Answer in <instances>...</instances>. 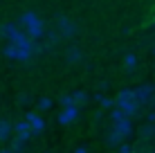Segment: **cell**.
Segmentation results:
<instances>
[{"label": "cell", "mask_w": 155, "mask_h": 153, "mask_svg": "<svg viewBox=\"0 0 155 153\" xmlns=\"http://www.w3.org/2000/svg\"><path fill=\"white\" fill-rule=\"evenodd\" d=\"M18 25L20 29L25 32V36H27L29 41H41L43 36H45V20L41 18L38 14H34V12H25V14H20V18H18Z\"/></svg>", "instance_id": "6da1fadb"}, {"label": "cell", "mask_w": 155, "mask_h": 153, "mask_svg": "<svg viewBox=\"0 0 155 153\" xmlns=\"http://www.w3.org/2000/svg\"><path fill=\"white\" fill-rule=\"evenodd\" d=\"M0 36H2V38H7L12 45L27 47V50H38V52H41V45L34 43V41H29L27 36H25V32L20 29L16 23H5V25H0Z\"/></svg>", "instance_id": "7a4b0ae2"}, {"label": "cell", "mask_w": 155, "mask_h": 153, "mask_svg": "<svg viewBox=\"0 0 155 153\" xmlns=\"http://www.w3.org/2000/svg\"><path fill=\"white\" fill-rule=\"evenodd\" d=\"M115 108H117V110H121V113H124L128 119H130L133 115H137V110H140V104L135 101L133 88H124V90L117 95V99H115Z\"/></svg>", "instance_id": "3957f363"}, {"label": "cell", "mask_w": 155, "mask_h": 153, "mask_svg": "<svg viewBox=\"0 0 155 153\" xmlns=\"http://www.w3.org/2000/svg\"><path fill=\"white\" fill-rule=\"evenodd\" d=\"M36 52H38V50H27V47H18V45L7 43L5 50H2V54L7 56V59H12V61H29Z\"/></svg>", "instance_id": "277c9868"}, {"label": "cell", "mask_w": 155, "mask_h": 153, "mask_svg": "<svg viewBox=\"0 0 155 153\" xmlns=\"http://www.w3.org/2000/svg\"><path fill=\"white\" fill-rule=\"evenodd\" d=\"M25 122L29 124V131H31V138H34V135H41L43 131H45V119L41 117L38 113H34V110H27V113H25Z\"/></svg>", "instance_id": "5b68a950"}, {"label": "cell", "mask_w": 155, "mask_h": 153, "mask_svg": "<svg viewBox=\"0 0 155 153\" xmlns=\"http://www.w3.org/2000/svg\"><path fill=\"white\" fill-rule=\"evenodd\" d=\"M56 27L61 32V36H65V38H70V36L77 34V25H74V20H70L68 16H58L56 18Z\"/></svg>", "instance_id": "8992f818"}, {"label": "cell", "mask_w": 155, "mask_h": 153, "mask_svg": "<svg viewBox=\"0 0 155 153\" xmlns=\"http://www.w3.org/2000/svg\"><path fill=\"white\" fill-rule=\"evenodd\" d=\"M153 92H155V88L151 86V83H144V86L140 88H133V95H135V101L140 104H146V101H151L153 99Z\"/></svg>", "instance_id": "52a82bcc"}, {"label": "cell", "mask_w": 155, "mask_h": 153, "mask_svg": "<svg viewBox=\"0 0 155 153\" xmlns=\"http://www.w3.org/2000/svg\"><path fill=\"white\" fill-rule=\"evenodd\" d=\"M12 131L16 133V140H18V142H23V144H27V140L31 138L29 124L25 122V119H18L16 124H12Z\"/></svg>", "instance_id": "ba28073f"}, {"label": "cell", "mask_w": 155, "mask_h": 153, "mask_svg": "<svg viewBox=\"0 0 155 153\" xmlns=\"http://www.w3.org/2000/svg\"><path fill=\"white\" fill-rule=\"evenodd\" d=\"M113 131L119 135L121 140H126V138H130V135H133V122L128 117H124V119H119V122L113 124Z\"/></svg>", "instance_id": "9c48e42d"}, {"label": "cell", "mask_w": 155, "mask_h": 153, "mask_svg": "<svg viewBox=\"0 0 155 153\" xmlns=\"http://www.w3.org/2000/svg\"><path fill=\"white\" fill-rule=\"evenodd\" d=\"M77 119H79V108H77V106H70V108H63V110H61V115L56 117V122L65 126V124L77 122Z\"/></svg>", "instance_id": "30bf717a"}, {"label": "cell", "mask_w": 155, "mask_h": 153, "mask_svg": "<svg viewBox=\"0 0 155 153\" xmlns=\"http://www.w3.org/2000/svg\"><path fill=\"white\" fill-rule=\"evenodd\" d=\"M12 122H7V119H0V142H9L12 140Z\"/></svg>", "instance_id": "8fae6325"}, {"label": "cell", "mask_w": 155, "mask_h": 153, "mask_svg": "<svg viewBox=\"0 0 155 153\" xmlns=\"http://www.w3.org/2000/svg\"><path fill=\"white\" fill-rule=\"evenodd\" d=\"M92 99H94V101H99V104H101V108H108V110H113V108H115V99L106 97L104 92H97V95H92Z\"/></svg>", "instance_id": "7c38bea8"}, {"label": "cell", "mask_w": 155, "mask_h": 153, "mask_svg": "<svg viewBox=\"0 0 155 153\" xmlns=\"http://www.w3.org/2000/svg\"><path fill=\"white\" fill-rule=\"evenodd\" d=\"M65 59H68V63H79L81 61V50H79V47H68Z\"/></svg>", "instance_id": "4fadbf2b"}, {"label": "cell", "mask_w": 155, "mask_h": 153, "mask_svg": "<svg viewBox=\"0 0 155 153\" xmlns=\"http://www.w3.org/2000/svg\"><path fill=\"white\" fill-rule=\"evenodd\" d=\"M106 144H108V146H121L124 140H121L115 131H108V133H106Z\"/></svg>", "instance_id": "5bb4252c"}, {"label": "cell", "mask_w": 155, "mask_h": 153, "mask_svg": "<svg viewBox=\"0 0 155 153\" xmlns=\"http://www.w3.org/2000/svg\"><path fill=\"white\" fill-rule=\"evenodd\" d=\"M72 101H74V106H83L85 101H88V92H83V90H77V92H72Z\"/></svg>", "instance_id": "9a60e30c"}, {"label": "cell", "mask_w": 155, "mask_h": 153, "mask_svg": "<svg viewBox=\"0 0 155 153\" xmlns=\"http://www.w3.org/2000/svg\"><path fill=\"white\" fill-rule=\"evenodd\" d=\"M124 68H126V70H135V68H137V56L133 54V52L124 54Z\"/></svg>", "instance_id": "2e32d148"}, {"label": "cell", "mask_w": 155, "mask_h": 153, "mask_svg": "<svg viewBox=\"0 0 155 153\" xmlns=\"http://www.w3.org/2000/svg\"><path fill=\"white\" fill-rule=\"evenodd\" d=\"M52 108V99L50 97H38V110H50Z\"/></svg>", "instance_id": "e0dca14e"}, {"label": "cell", "mask_w": 155, "mask_h": 153, "mask_svg": "<svg viewBox=\"0 0 155 153\" xmlns=\"http://www.w3.org/2000/svg\"><path fill=\"white\" fill-rule=\"evenodd\" d=\"M61 106H63V108H70V106H74V101H72V92L61 95Z\"/></svg>", "instance_id": "ac0fdd59"}, {"label": "cell", "mask_w": 155, "mask_h": 153, "mask_svg": "<svg viewBox=\"0 0 155 153\" xmlns=\"http://www.w3.org/2000/svg\"><path fill=\"white\" fill-rule=\"evenodd\" d=\"M124 117H126V115L121 113V110H117V108L110 110V122H113V124H115V122H119V119H124Z\"/></svg>", "instance_id": "d6986e66"}, {"label": "cell", "mask_w": 155, "mask_h": 153, "mask_svg": "<svg viewBox=\"0 0 155 153\" xmlns=\"http://www.w3.org/2000/svg\"><path fill=\"white\" fill-rule=\"evenodd\" d=\"M16 101H18V106H27L31 99H29V95H27V92H20L18 97H16Z\"/></svg>", "instance_id": "ffe728a7"}, {"label": "cell", "mask_w": 155, "mask_h": 153, "mask_svg": "<svg viewBox=\"0 0 155 153\" xmlns=\"http://www.w3.org/2000/svg\"><path fill=\"white\" fill-rule=\"evenodd\" d=\"M142 135H144V138H151V135H153V126L144 124V128H142Z\"/></svg>", "instance_id": "44dd1931"}, {"label": "cell", "mask_w": 155, "mask_h": 153, "mask_svg": "<svg viewBox=\"0 0 155 153\" xmlns=\"http://www.w3.org/2000/svg\"><path fill=\"white\" fill-rule=\"evenodd\" d=\"M117 153H135V151H133V149H130L128 144H121V146H119V151H117Z\"/></svg>", "instance_id": "7402d4cb"}, {"label": "cell", "mask_w": 155, "mask_h": 153, "mask_svg": "<svg viewBox=\"0 0 155 153\" xmlns=\"http://www.w3.org/2000/svg\"><path fill=\"white\" fill-rule=\"evenodd\" d=\"M72 153H90V151H88V146H77Z\"/></svg>", "instance_id": "603a6c76"}, {"label": "cell", "mask_w": 155, "mask_h": 153, "mask_svg": "<svg viewBox=\"0 0 155 153\" xmlns=\"http://www.w3.org/2000/svg\"><path fill=\"white\" fill-rule=\"evenodd\" d=\"M0 153H12V151H9V149H2V151H0Z\"/></svg>", "instance_id": "cb8c5ba5"}, {"label": "cell", "mask_w": 155, "mask_h": 153, "mask_svg": "<svg viewBox=\"0 0 155 153\" xmlns=\"http://www.w3.org/2000/svg\"><path fill=\"white\" fill-rule=\"evenodd\" d=\"M153 138H155V126H153Z\"/></svg>", "instance_id": "d4e9b609"}, {"label": "cell", "mask_w": 155, "mask_h": 153, "mask_svg": "<svg viewBox=\"0 0 155 153\" xmlns=\"http://www.w3.org/2000/svg\"><path fill=\"white\" fill-rule=\"evenodd\" d=\"M153 25H155V18H153Z\"/></svg>", "instance_id": "484cf974"}, {"label": "cell", "mask_w": 155, "mask_h": 153, "mask_svg": "<svg viewBox=\"0 0 155 153\" xmlns=\"http://www.w3.org/2000/svg\"><path fill=\"white\" fill-rule=\"evenodd\" d=\"M153 113H155V110H153Z\"/></svg>", "instance_id": "4316f807"}]
</instances>
